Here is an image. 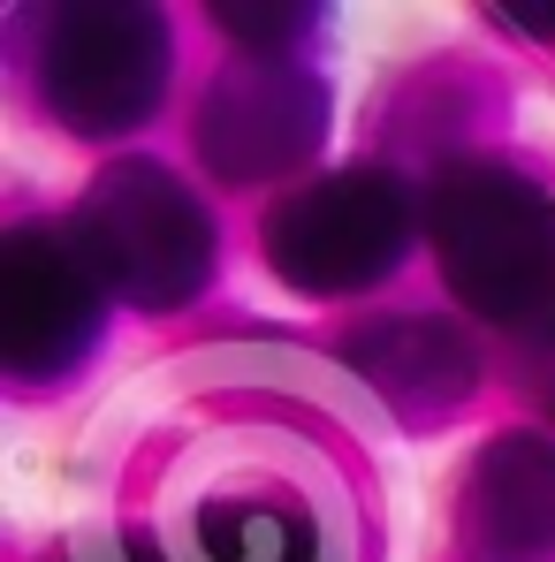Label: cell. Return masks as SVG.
<instances>
[{
	"instance_id": "9",
	"label": "cell",
	"mask_w": 555,
	"mask_h": 562,
	"mask_svg": "<svg viewBox=\"0 0 555 562\" xmlns=\"http://www.w3.org/2000/svg\"><path fill=\"white\" fill-rule=\"evenodd\" d=\"M343 366L366 380L373 395L403 418V426H426V418H449L471 380H479V358L449 319H426V312H388V319H366L351 342H343Z\"/></svg>"
},
{
	"instance_id": "5",
	"label": "cell",
	"mask_w": 555,
	"mask_h": 562,
	"mask_svg": "<svg viewBox=\"0 0 555 562\" xmlns=\"http://www.w3.org/2000/svg\"><path fill=\"white\" fill-rule=\"evenodd\" d=\"M107 327V281L69 221H23L0 244V366L23 387L77 380Z\"/></svg>"
},
{
	"instance_id": "11",
	"label": "cell",
	"mask_w": 555,
	"mask_h": 562,
	"mask_svg": "<svg viewBox=\"0 0 555 562\" xmlns=\"http://www.w3.org/2000/svg\"><path fill=\"white\" fill-rule=\"evenodd\" d=\"M541 327H548V366H555V312H548V319H541Z\"/></svg>"
},
{
	"instance_id": "4",
	"label": "cell",
	"mask_w": 555,
	"mask_h": 562,
	"mask_svg": "<svg viewBox=\"0 0 555 562\" xmlns=\"http://www.w3.org/2000/svg\"><path fill=\"white\" fill-rule=\"evenodd\" d=\"M267 267L304 296H358L403 267L411 244V198L388 168H335L312 176L289 198H275L267 228Z\"/></svg>"
},
{
	"instance_id": "3",
	"label": "cell",
	"mask_w": 555,
	"mask_h": 562,
	"mask_svg": "<svg viewBox=\"0 0 555 562\" xmlns=\"http://www.w3.org/2000/svg\"><path fill=\"white\" fill-rule=\"evenodd\" d=\"M176 38L160 8H122V0H77V8H38L31 31V85L38 106L69 137H130L153 122L168 99Z\"/></svg>"
},
{
	"instance_id": "1",
	"label": "cell",
	"mask_w": 555,
	"mask_h": 562,
	"mask_svg": "<svg viewBox=\"0 0 555 562\" xmlns=\"http://www.w3.org/2000/svg\"><path fill=\"white\" fill-rule=\"evenodd\" d=\"M442 281L487 327H541L555 312V198L510 160H449L426 190Z\"/></svg>"
},
{
	"instance_id": "10",
	"label": "cell",
	"mask_w": 555,
	"mask_h": 562,
	"mask_svg": "<svg viewBox=\"0 0 555 562\" xmlns=\"http://www.w3.org/2000/svg\"><path fill=\"white\" fill-rule=\"evenodd\" d=\"M328 8H213V23L244 46V54H304Z\"/></svg>"
},
{
	"instance_id": "8",
	"label": "cell",
	"mask_w": 555,
	"mask_h": 562,
	"mask_svg": "<svg viewBox=\"0 0 555 562\" xmlns=\"http://www.w3.org/2000/svg\"><path fill=\"white\" fill-rule=\"evenodd\" d=\"M464 562H555V434H495L457 494Z\"/></svg>"
},
{
	"instance_id": "7",
	"label": "cell",
	"mask_w": 555,
	"mask_h": 562,
	"mask_svg": "<svg viewBox=\"0 0 555 562\" xmlns=\"http://www.w3.org/2000/svg\"><path fill=\"white\" fill-rule=\"evenodd\" d=\"M85 562H343V540L312 502H267V494H206L184 525L160 540H92Z\"/></svg>"
},
{
	"instance_id": "6",
	"label": "cell",
	"mask_w": 555,
	"mask_h": 562,
	"mask_svg": "<svg viewBox=\"0 0 555 562\" xmlns=\"http://www.w3.org/2000/svg\"><path fill=\"white\" fill-rule=\"evenodd\" d=\"M328 145V85L304 54H236L198 99V160L236 190L297 176Z\"/></svg>"
},
{
	"instance_id": "2",
	"label": "cell",
	"mask_w": 555,
	"mask_h": 562,
	"mask_svg": "<svg viewBox=\"0 0 555 562\" xmlns=\"http://www.w3.org/2000/svg\"><path fill=\"white\" fill-rule=\"evenodd\" d=\"M69 228H77L92 274L107 281V296H122L130 312H184L213 281V251H221L206 198L168 160H145V153L114 160L85 190Z\"/></svg>"
}]
</instances>
